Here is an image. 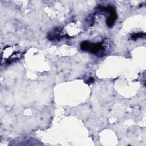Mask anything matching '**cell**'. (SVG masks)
<instances>
[{
	"label": "cell",
	"mask_w": 146,
	"mask_h": 146,
	"mask_svg": "<svg viewBox=\"0 0 146 146\" xmlns=\"http://www.w3.org/2000/svg\"><path fill=\"white\" fill-rule=\"evenodd\" d=\"M20 56V52L14 46H7L2 53L1 63L5 65L10 64L18 60Z\"/></svg>",
	"instance_id": "obj_2"
},
{
	"label": "cell",
	"mask_w": 146,
	"mask_h": 146,
	"mask_svg": "<svg viewBox=\"0 0 146 146\" xmlns=\"http://www.w3.org/2000/svg\"><path fill=\"white\" fill-rule=\"evenodd\" d=\"M81 48L84 51H89L95 55L99 56L105 55L106 54L107 46L103 42L99 43H90L87 41H84L82 43Z\"/></svg>",
	"instance_id": "obj_1"
}]
</instances>
